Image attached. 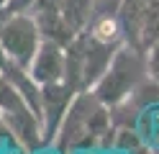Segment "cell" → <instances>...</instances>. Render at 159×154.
<instances>
[{
  "mask_svg": "<svg viewBox=\"0 0 159 154\" xmlns=\"http://www.w3.org/2000/svg\"><path fill=\"white\" fill-rule=\"evenodd\" d=\"M0 113L8 121L16 141L26 152H36L44 147V133H41V118L39 113L26 103V98L16 90V85L0 72Z\"/></svg>",
  "mask_w": 159,
  "mask_h": 154,
  "instance_id": "3957f363",
  "label": "cell"
},
{
  "mask_svg": "<svg viewBox=\"0 0 159 154\" xmlns=\"http://www.w3.org/2000/svg\"><path fill=\"white\" fill-rule=\"evenodd\" d=\"M5 3H8V0H0V5H5Z\"/></svg>",
  "mask_w": 159,
  "mask_h": 154,
  "instance_id": "2e32d148",
  "label": "cell"
},
{
  "mask_svg": "<svg viewBox=\"0 0 159 154\" xmlns=\"http://www.w3.org/2000/svg\"><path fill=\"white\" fill-rule=\"evenodd\" d=\"M152 149H154V154H159V147H152Z\"/></svg>",
  "mask_w": 159,
  "mask_h": 154,
  "instance_id": "9a60e30c",
  "label": "cell"
},
{
  "mask_svg": "<svg viewBox=\"0 0 159 154\" xmlns=\"http://www.w3.org/2000/svg\"><path fill=\"white\" fill-rule=\"evenodd\" d=\"M77 95V90L67 82H52V85H41V133H44V147L52 144L62 121L67 116L69 105Z\"/></svg>",
  "mask_w": 159,
  "mask_h": 154,
  "instance_id": "5b68a950",
  "label": "cell"
},
{
  "mask_svg": "<svg viewBox=\"0 0 159 154\" xmlns=\"http://www.w3.org/2000/svg\"><path fill=\"white\" fill-rule=\"evenodd\" d=\"M41 41H44V36H41V31H39L31 13H11V18L5 21L3 31H0L3 51L8 54V59H13L21 67L31 64Z\"/></svg>",
  "mask_w": 159,
  "mask_h": 154,
  "instance_id": "277c9868",
  "label": "cell"
},
{
  "mask_svg": "<svg viewBox=\"0 0 159 154\" xmlns=\"http://www.w3.org/2000/svg\"><path fill=\"white\" fill-rule=\"evenodd\" d=\"M141 36H144V46H146V49L159 39V0H149L146 16H144V31H141Z\"/></svg>",
  "mask_w": 159,
  "mask_h": 154,
  "instance_id": "8fae6325",
  "label": "cell"
},
{
  "mask_svg": "<svg viewBox=\"0 0 159 154\" xmlns=\"http://www.w3.org/2000/svg\"><path fill=\"white\" fill-rule=\"evenodd\" d=\"M93 3L95 0H62V13L67 18V23L72 26L77 34L87 31L93 21Z\"/></svg>",
  "mask_w": 159,
  "mask_h": 154,
  "instance_id": "30bf717a",
  "label": "cell"
},
{
  "mask_svg": "<svg viewBox=\"0 0 159 154\" xmlns=\"http://www.w3.org/2000/svg\"><path fill=\"white\" fill-rule=\"evenodd\" d=\"M75 46L80 51V59H82V82H85V90H90L98 80L105 75V69L111 67V62L116 57V51L121 44H105V41H98L93 39L87 31L77 34L75 39Z\"/></svg>",
  "mask_w": 159,
  "mask_h": 154,
  "instance_id": "8992f818",
  "label": "cell"
},
{
  "mask_svg": "<svg viewBox=\"0 0 159 154\" xmlns=\"http://www.w3.org/2000/svg\"><path fill=\"white\" fill-rule=\"evenodd\" d=\"M87 34L105 44H123V28L118 16H95L87 26Z\"/></svg>",
  "mask_w": 159,
  "mask_h": 154,
  "instance_id": "9c48e42d",
  "label": "cell"
},
{
  "mask_svg": "<svg viewBox=\"0 0 159 154\" xmlns=\"http://www.w3.org/2000/svg\"><path fill=\"white\" fill-rule=\"evenodd\" d=\"M34 3H36V0H8L5 8L11 10V13H28Z\"/></svg>",
  "mask_w": 159,
  "mask_h": 154,
  "instance_id": "4fadbf2b",
  "label": "cell"
},
{
  "mask_svg": "<svg viewBox=\"0 0 159 154\" xmlns=\"http://www.w3.org/2000/svg\"><path fill=\"white\" fill-rule=\"evenodd\" d=\"M113 136L111 108L98 100L93 90H80L54 136V147L57 154L87 152L93 147H113Z\"/></svg>",
  "mask_w": 159,
  "mask_h": 154,
  "instance_id": "6da1fadb",
  "label": "cell"
},
{
  "mask_svg": "<svg viewBox=\"0 0 159 154\" xmlns=\"http://www.w3.org/2000/svg\"><path fill=\"white\" fill-rule=\"evenodd\" d=\"M64 67H67V51L62 44L44 39L39 46L36 57L28 64L31 77L39 85H52V82H62L64 80Z\"/></svg>",
  "mask_w": 159,
  "mask_h": 154,
  "instance_id": "52a82bcc",
  "label": "cell"
},
{
  "mask_svg": "<svg viewBox=\"0 0 159 154\" xmlns=\"http://www.w3.org/2000/svg\"><path fill=\"white\" fill-rule=\"evenodd\" d=\"M8 64V54L3 51V46H0V72H3V67Z\"/></svg>",
  "mask_w": 159,
  "mask_h": 154,
  "instance_id": "5bb4252c",
  "label": "cell"
},
{
  "mask_svg": "<svg viewBox=\"0 0 159 154\" xmlns=\"http://www.w3.org/2000/svg\"><path fill=\"white\" fill-rule=\"evenodd\" d=\"M146 67H149V77L159 82V39L146 49Z\"/></svg>",
  "mask_w": 159,
  "mask_h": 154,
  "instance_id": "7c38bea8",
  "label": "cell"
},
{
  "mask_svg": "<svg viewBox=\"0 0 159 154\" xmlns=\"http://www.w3.org/2000/svg\"><path fill=\"white\" fill-rule=\"evenodd\" d=\"M28 13L34 16L41 36L49 39V41H57V44L67 46L69 41L77 36V31L67 23V18H64V13H62L59 5H34Z\"/></svg>",
  "mask_w": 159,
  "mask_h": 154,
  "instance_id": "ba28073f",
  "label": "cell"
},
{
  "mask_svg": "<svg viewBox=\"0 0 159 154\" xmlns=\"http://www.w3.org/2000/svg\"><path fill=\"white\" fill-rule=\"evenodd\" d=\"M149 77V67H146V51L134 49L128 44H121L116 51V57L111 62V67L105 69V75L90 87L95 92V98L105 103L108 108L118 105L121 100H126L134 92V87Z\"/></svg>",
  "mask_w": 159,
  "mask_h": 154,
  "instance_id": "7a4b0ae2",
  "label": "cell"
}]
</instances>
